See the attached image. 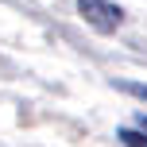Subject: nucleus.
I'll return each instance as SVG.
<instances>
[{
	"instance_id": "1",
	"label": "nucleus",
	"mask_w": 147,
	"mask_h": 147,
	"mask_svg": "<svg viewBox=\"0 0 147 147\" xmlns=\"http://www.w3.org/2000/svg\"><path fill=\"white\" fill-rule=\"evenodd\" d=\"M78 12L85 16V23H93L97 31H116L124 23V12L109 0H78Z\"/></svg>"
},
{
	"instance_id": "4",
	"label": "nucleus",
	"mask_w": 147,
	"mask_h": 147,
	"mask_svg": "<svg viewBox=\"0 0 147 147\" xmlns=\"http://www.w3.org/2000/svg\"><path fill=\"white\" fill-rule=\"evenodd\" d=\"M140 128H143V132H147V116H140Z\"/></svg>"
},
{
	"instance_id": "2",
	"label": "nucleus",
	"mask_w": 147,
	"mask_h": 147,
	"mask_svg": "<svg viewBox=\"0 0 147 147\" xmlns=\"http://www.w3.org/2000/svg\"><path fill=\"white\" fill-rule=\"evenodd\" d=\"M120 140H124L128 147H147V132L140 136V132H132V128H128V132H120Z\"/></svg>"
},
{
	"instance_id": "3",
	"label": "nucleus",
	"mask_w": 147,
	"mask_h": 147,
	"mask_svg": "<svg viewBox=\"0 0 147 147\" xmlns=\"http://www.w3.org/2000/svg\"><path fill=\"white\" fill-rule=\"evenodd\" d=\"M124 89H128L132 97H143V101H147V85H124Z\"/></svg>"
}]
</instances>
